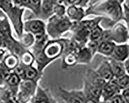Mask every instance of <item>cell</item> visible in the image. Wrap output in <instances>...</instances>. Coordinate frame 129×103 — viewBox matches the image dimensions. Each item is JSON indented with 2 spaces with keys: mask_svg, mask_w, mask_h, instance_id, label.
<instances>
[{
  "mask_svg": "<svg viewBox=\"0 0 129 103\" xmlns=\"http://www.w3.org/2000/svg\"><path fill=\"white\" fill-rule=\"evenodd\" d=\"M3 66L8 70H14L19 64L20 58L19 56L14 53L6 55L3 60Z\"/></svg>",
  "mask_w": 129,
  "mask_h": 103,
  "instance_id": "ffe728a7",
  "label": "cell"
},
{
  "mask_svg": "<svg viewBox=\"0 0 129 103\" xmlns=\"http://www.w3.org/2000/svg\"><path fill=\"white\" fill-rule=\"evenodd\" d=\"M54 4V3H53ZM66 7L64 5H58L54 4H53V13L54 15L58 16H64L66 15Z\"/></svg>",
  "mask_w": 129,
  "mask_h": 103,
  "instance_id": "4dcf8cb0",
  "label": "cell"
},
{
  "mask_svg": "<svg viewBox=\"0 0 129 103\" xmlns=\"http://www.w3.org/2000/svg\"><path fill=\"white\" fill-rule=\"evenodd\" d=\"M73 22L66 15H53L48 19L46 33L52 39H58L64 33L71 30Z\"/></svg>",
  "mask_w": 129,
  "mask_h": 103,
  "instance_id": "7a4b0ae2",
  "label": "cell"
},
{
  "mask_svg": "<svg viewBox=\"0 0 129 103\" xmlns=\"http://www.w3.org/2000/svg\"><path fill=\"white\" fill-rule=\"evenodd\" d=\"M66 15L72 22L80 21L86 16L85 10L80 6L69 5L66 8Z\"/></svg>",
  "mask_w": 129,
  "mask_h": 103,
  "instance_id": "7c38bea8",
  "label": "cell"
},
{
  "mask_svg": "<svg viewBox=\"0 0 129 103\" xmlns=\"http://www.w3.org/2000/svg\"><path fill=\"white\" fill-rule=\"evenodd\" d=\"M104 18L100 16H97L92 19L84 20L79 21L80 24L85 28L88 30L89 32L95 26L98 25H101Z\"/></svg>",
  "mask_w": 129,
  "mask_h": 103,
  "instance_id": "7402d4cb",
  "label": "cell"
},
{
  "mask_svg": "<svg viewBox=\"0 0 129 103\" xmlns=\"http://www.w3.org/2000/svg\"><path fill=\"white\" fill-rule=\"evenodd\" d=\"M123 20L125 21L126 26L129 32V5L126 3L123 4Z\"/></svg>",
  "mask_w": 129,
  "mask_h": 103,
  "instance_id": "d6a6232c",
  "label": "cell"
},
{
  "mask_svg": "<svg viewBox=\"0 0 129 103\" xmlns=\"http://www.w3.org/2000/svg\"><path fill=\"white\" fill-rule=\"evenodd\" d=\"M121 89L118 87L114 79L106 81L102 88L101 99L104 102H107L114 95L120 93Z\"/></svg>",
  "mask_w": 129,
  "mask_h": 103,
  "instance_id": "30bf717a",
  "label": "cell"
},
{
  "mask_svg": "<svg viewBox=\"0 0 129 103\" xmlns=\"http://www.w3.org/2000/svg\"><path fill=\"white\" fill-rule=\"evenodd\" d=\"M5 81V79L4 77V75L2 74V72L0 71V88L3 87V86L4 84Z\"/></svg>",
  "mask_w": 129,
  "mask_h": 103,
  "instance_id": "d590c367",
  "label": "cell"
},
{
  "mask_svg": "<svg viewBox=\"0 0 129 103\" xmlns=\"http://www.w3.org/2000/svg\"><path fill=\"white\" fill-rule=\"evenodd\" d=\"M103 29L101 25H98L93 28L89 33V40L100 41L101 38Z\"/></svg>",
  "mask_w": 129,
  "mask_h": 103,
  "instance_id": "4316f807",
  "label": "cell"
},
{
  "mask_svg": "<svg viewBox=\"0 0 129 103\" xmlns=\"http://www.w3.org/2000/svg\"><path fill=\"white\" fill-rule=\"evenodd\" d=\"M90 0H66L67 6L69 5H75L84 7L86 6Z\"/></svg>",
  "mask_w": 129,
  "mask_h": 103,
  "instance_id": "1f68e13d",
  "label": "cell"
},
{
  "mask_svg": "<svg viewBox=\"0 0 129 103\" xmlns=\"http://www.w3.org/2000/svg\"><path fill=\"white\" fill-rule=\"evenodd\" d=\"M23 29L25 32L30 33L35 37L44 35L46 33V24L41 19L27 20L24 23Z\"/></svg>",
  "mask_w": 129,
  "mask_h": 103,
  "instance_id": "ba28073f",
  "label": "cell"
},
{
  "mask_svg": "<svg viewBox=\"0 0 129 103\" xmlns=\"http://www.w3.org/2000/svg\"><path fill=\"white\" fill-rule=\"evenodd\" d=\"M64 50L63 39H52L48 40L42 48L46 56L53 61H55L61 55Z\"/></svg>",
  "mask_w": 129,
  "mask_h": 103,
  "instance_id": "277c9868",
  "label": "cell"
},
{
  "mask_svg": "<svg viewBox=\"0 0 129 103\" xmlns=\"http://www.w3.org/2000/svg\"><path fill=\"white\" fill-rule=\"evenodd\" d=\"M111 58L121 62H124L129 57V45L126 43L116 44Z\"/></svg>",
  "mask_w": 129,
  "mask_h": 103,
  "instance_id": "5bb4252c",
  "label": "cell"
},
{
  "mask_svg": "<svg viewBox=\"0 0 129 103\" xmlns=\"http://www.w3.org/2000/svg\"><path fill=\"white\" fill-rule=\"evenodd\" d=\"M77 65V54L73 52H66L62 54V67L63 69H67Z\"/></svg>",
  "mask_w": 129,
  "mask_h": 103,
  "instance_id": "44dd1931",
  "label": "cell"
},
{
  "mask_svg": "<svg viewBox=\"0 0 129 103\" xmlns=\"http://www.w3.org/2000/svg\"><path fill=\"white\" fill-rule=\"evenodd\" d=\"M124 65L126 73L129 75V57L127 58L124 62Z\"/></svg>",
  "mask_w": 129,
  "mask_h": 103,
  "instance_id": "e575fe53",
  "label": "cell"
},
{
  "mask_svg": "<svg viewBox=\"0 0 129 103\" xmlns=\"http://www.w3.org/2000/svg\"><path fill=\"white\" fill-rule=\"evenodd\" d=\"M100 43V41H94V40H88L86 44V46L91 51V52L93 56L97 53L99 45Z\"/></svg>",
  "mask_w": 129,
  "mask_h": 103,
  "instance_id": "f546056e",
  "label": "cell"
},
{
  "mask_svg": "<svg viewBox=\"0 0 129 103\" xmlns=\"http://www.w3.org/2000/svg\"><path fill=\"white\" fill-rule=\"evenodd\" d=\"M111 29L112 41L115 43H125L129 39V32L126 26L118 22Z\"/></svg>",
  "mask_w": 129,
  "mask_h": 103,
  "instance_id": "9c48e42d",
  "label": "cell"
},
{
  "mask_svg": "<svg viewBox=\"0 0 129 103\" xmlns=\"http://www.w3.org/2000/svg\"><path fill=\"white\" fill-rule=\"evenodd\" d=\"M31 102H54L50 91L38 84L35 94L30 100Z\"/></svg>",
  "mask_w": 129,
  "mask_h": 103,
  "instance_id": "8fae6325",
  "label": "cell"
},
{
  "mask_svg": "<svg viewBox=\"0 0 129 103\" xmlns=\"http://www.w3.org/2000/svg\"><path fill=\"white\" fill-rule=\"evenodd\" d=\"M58 95L64 102H85L86 98L83 90H67L62 87H58Z\"/></svg>",
  "mask_w": 129,
  "mask_h": 103,
  "instance_id": "5b68a950",
  "label": "cell"
},
{
  "mask_svg": "<svg viewBox=\"0 0 129 103\" xmlns=\"http://www.w3.org/2000/svg\"><path fill=\"white\" fill-rule=\"evenodd\" d=\"M38 82L35 80L28 79L21 80L19 85L17 100L18 99L20 102H30L36 90Z\"/></svg>",
  "mask_w": 129,
  "mask_h": 103,
  "instance_id": "3957f363",
  "label": "cell"
},
{
  "mask_svg": "<svg viewBox=\"0 0 129 103\" xmlns=\"http://www.w3.org/2000/svg\"><path fill=\"white\" fill-rule=\"evenodd\" d=\"M86 16L93 15L104 17L108 27L123 20V9L118 0H103L90 5L85 10Z\"/></svg>",
  "mask_w": 129,
  "mask_h": 103,
  "instance_id": "6da1fadb",
  "label": "cell"
},
{
  "mask_svg": "<svg viewBox=\"0 0 129 103\" xmlns=\"http://www.w3.org/2000/svg\"><path fill=\"white\" fill-rule=\"evenodd\" d=\"M95 70L106 81L114 79L112 67L108 59L103 60Z\"/></svg>",
  "mask_w": 129,
  "mask_h": 103,
  "instance_id": "9a60e30c",
  "label": "cell"
},
{
  "mask_svg": "<svg viewBox=\"0 0 129 103\" xmlns=\"http://www.w3.org/2000/svg\"><path fill=\"white\" fill-rule=\"evenodd\" d=\"M3 39L1 36V35H0V47H1L2 45H3Z\"/></svg>",
  "mask_w": 129,
  "mask_h": 103,
  "instance_id": "8d00e7d4",
  "label": "cell"
},
{
  "mask_svg": "<svg viewBox=\"0 0 129 103\" xmlns=\"http://www.w3.org/2000/svg\"><path fill=\"white\" fill-rule=\"evenodd\" d=\"M24 9L14 6L5 12L9 18L19 38L23 34V25L22 18Z\"/></svg>",
  "mask_w": 129,
  "mask_h": 103,
  "instance_id": "8992f818",
  "label": "cell"
},
{
  "mask_svg": "<svg viewBox=\"0 0 129 103\" xmlns=\"http://www.w3.org/2000/svg\"><path fill=\"white\" fill-rule=\"evenodd\" d=\"M20 64L24 67L33 66L35 60V56L29 50H25L19 56Z\"/></svg>",
  "mask_w": 129,
  "mask_h": 103,
  "instance_id": "cb8c5ba5",
  "label": "cell"
},
{
  "mask_svg": "<svg viewBox=\"0 0 129 103\" xmlns=\"http://www.w3.org/2000/svg\"><path fill=\"white\" fill-rule=\"evenodd\" d=\"M52 0H42L41 12L39 15L43 20L48 19L54 15Z\"/></svg>",
  "mask_w": 129,
  "mask_h": 103,
  "instance_id": "d6986e66",
  "label": "cell"
},
{
  "mask_svg": "<svg viewBox=\"0 0 129 103\" xmlns=\"http://www.w3.org/2000/svg\"><path fill=\"white\" fill-rule=\"evenodd\" d=\"M107 102H119V103H124L125 102L124 99L121 94V93L117 94L114 96H113L111 98H110Z\"/></svg>",
  "mask_w": 129,
  "mask_h": 103,
  "instance_id": "836d02e7",
  "label": "cell"
},
{
  "mask_svg": "<svg viewBox=\"0 0 129 103\" xmlns=\"http://www.w3.org/2000/svg\"><path fill=\"white\" fill-rule=\"evenodd\" d=\"M82 90L85 96L86 102H99L101 101L102 88L91 85L84 78Z\"/></svg>",
  "mask_w": 129,
  "mask_h": 103,
  "instance_id": "52a82bcc",
  "label": "cell"
},
{
  "mask_svg": "<svg viewBox=\"0 0 129 103\" xmlns=\"http://www.w3.org/2000/svg\"><path fill=\"white\" fill-rule=\"evenodd\" d=\"M21 81L20 77L14 72H11L8 77L5 80V82L8 86L13 88L19 87V85Z\"/></svg>",
  "mask_w": 129,
  "mask_h": 103,
  "instance_id": "484cf974",
  "label": "cell"
},
{
  "mask_svg": "<svg viewBox=\"0 0 129 103\" xmlns=\"http://www.w3.org/2000/svg\"><path fill=\"white\" fill-rule=\"evenodd\" d=\"M20 43L24 47L28 48L33 46L35 42V36L30 33L25 32L19 37Z\"/></svg>",
  "mask_w": 129,
  "mask_h": 103,
  "instance_id": "d4e9b609",
  "label": "cell"
},
{
  "mask_svg": "<svg viewBox=\"0 0 129 103\" xmlns=\"http://www.w3.org/2000/svg\"><path fill=\"white\" fill-rule=\"evenodd\" d=\"M107 59L110 63L114 78L119 77L126 74L123 62L116 60L111 57Z\"/></svg>",
  "mask_w": 129,
  "mask_h": 103,
  "instance_id": "ac0fdd59",
  "label": "cell"
},
{
  "mask_svg": "<svg viewBox=\"0 0 129 103\" xmlns=\"http://www.w3.org/2000/svg\"><path fill=\"white\" fill-rule=\"evenodd\" d=\"M24 68L25 70V79L39 81L41 78L43 73L40 72L37 68H35L33 66L24 67Z\"/></svg>",
  "mask_w": 129,
  "mask_h": 103,
  "instance_id": "603a6c76",
  "label": "cell"
},
{
  "mask_svg": "<svg viewBox=\"0 0 129 103\" xmlns=\"http://www.w3.org/2000/svg\"><path fill=\"white\" fill-rule=\"evenodd\" d=\"M77 65H89L93 58L91 51L86 45L80 49L77 53Z\"/></svg>",
  "mask_w": 129,
  "mask_h": 103,
  "instance_id": "2e32d148",
  "label": "cell"
},
{
  "mask_svg": "<svg viewBox=\"0 0 129 103\" xmlns=\"http://www.w3.org/2000/svg\"><path fill=\"white\" fill-rule=\"evenodd\" d=\"M42 0H30L27 8L30 9L36 16H39L41 12V5Z\"/></svg>",
  "mask_w": 129,
  "mask_h": 103,
  "instance_id": "f1b7e54d",
  "label": "cell"
},
{
  "mask_svg": "<svg viewBox=\"0 0 129 103\" xmlns=\"http://www.w3.org/2000/svg\"><path fill=\"white\" fill-rule=\"evenodd\" d=\"M118 1H119L121 4H123L124 3V0H118Z\"/></svg>",
  "mask_w": 129,
  "mask_h": 103,
  "instance_id": "74e56055",
  "label": "cell"
},
{
  "mask_svg": "<svg viewBox=\"0 0 129 103\" xmlns=\"http://www.w3.org/2000/svg\"><path fill=\"white\" fill-rule=\"evenodd\" d=\"M116 44L113 41H100L97 53L106 57H110L113 54Z\"/></svg>",
  "mask_w": 129,
  "mask_h": 103,
  "instance_id": "e0dca14e",
  "label": "cell"
},
{
  "mask_svg": "<svg viewBox=\"0 0 129 103\" xmlns=\"http://www.w3.org/2000/svg\"><path fill=\"white\" fill-rule=\"evenodd\" d=\"M116 84L121 89L123 90L129 88V75L125 74L119 77L114 78Z\"/></svg>",
  "mask_w": 129,
  "mask_h": 103,
  "instance_id": "83f0119b",
  "label": "cell"
},
{
  "mask_svg": "<svg viewBox=\"0 0 129 103\" xmlns=\"http://www.w3.org/2000/svg\"><path fill=\"white\" fill-rule=\"evenodd\" d=\"M84 78L91 85L98 87L102 88L106 82V81L101 76L95 69H88L86 72Z\"/></svg>",
  "mask_w": 129,
  "mask_h": 103,
  "instance_id": "4fadbf2b",
  "label": "cell"
}]
</instances>
